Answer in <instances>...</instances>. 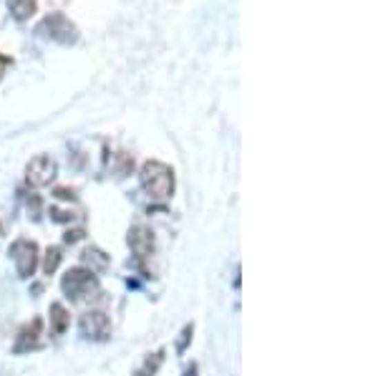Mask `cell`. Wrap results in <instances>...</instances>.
Returning <instances> with one entry per match:
<instances>
[{"label": "cell", "mask_w": 378, "mask_h": 376, "mask_svg": "<svg viewBox=\"0 0 378 376\" xmlns=\"http://www.w3.org/2000/svg\"><path fill=\"white\" fill-rule=\"evenodd\" d=\"M53 195H56L59 199H76V190H68V187H59Z\"/></svg>", "instance_id": "ac0fdd59"}, {"label": "cell", "mask_w": 378, "mask_h": 376, "mask_svg": "<svg viewBox=\"0 0 378 376\" xmlns=\"http://www.w3.org/2000/svg\"><path fill=\"white\" fill-rule=\"evenodd\" d=\"M81 263L86 266V270H91V273H103L106 268H109V255L101 250V248H83L81 250Z\"/></svg>", "instance_id": "9c48e42d"}, {"label": "cell", "mask_w": 378, "mask_h": 376, "mask_svg": "<svg viewBox=\"0 0 378 376\" xmlns=\"http://www.w3.org/2000/svg\"><path fill=\"white\" fill-rule=\"evenodd\" d=\"M161 362H164V351H157V354L146 356L144 366H141V369L137 371V376H154L157 371H159Z\"/></svg>", "instance_id": "7c38bea8"}, {"label": "cell", "mask_w": 378, "mask_h": 376, "mask_svg": "<svg viewBox=\"0 0 378 376\" xmlns=\"http://www.w3.org/2000/svg\"><path fill=\"white\" fill-rule=\"evenodd\" d=\"M192 333H195V326L187 324L182 328V333H179V341H177V351H179V354H184V351H187V344L192 341Z\"/></svg>", "instance_id": "9a60e30c"}, {"label": "cell", "mask_w": 378, "mask_h": 376, "mask_svg": "<svg viewBox=\"0 0 378 376\" xmlns=\"http://www.w3.org/2000/svg\"><path fill=\"white\" fill-rule=\"evenodd\" d=\"M10 63H13V61L8 59V56H0V79H3V74H6V68L10 66Z\"/></svg>", "instance_id": "d6986e66"}, {"label": "cell", "mask_w": 378, "mask_h": 376, "mask_svg": "<svg viewBox=\"0 0 378 376\" xmlns=\"http://www.w3.org/2000/svg\"><path fill=\"white\" fill-rule=\"evenodd\" d=\"M48 316H51V331L56 333V336H63V333L68 331V326H71V316H68L63 303H51Z\"/></svg>", "instance_id": "30bf717a"}, {"label": "cell", "mask_w": 378, "mask_h": 376, "mask_svg": "<svg viewBox=\"0 0 378 376\" xmlns=\"http://www.w3.org/2000/svg\"><path fill=\"white\" fill-rule=\"evenodd\" d=\"M184 376H197V364H192V366L184 371Z\"/></svg>", "instance_id": "ffe728a7"}, {"label": "cell", "mask_w": 378, "mask_h": 376, "mask_svg": "<svg viewBox=\"0 0 378 376\" xmlns=\"http://www.w3.org/2000/svg\"><path fill=\"white\" fill-rule=\"evenodd\" d=\"M139 182H141V190L157 202H164V199L175 195V172H172V167H167L164 162H157V159L141 167Z\"/></svg>", "instance_id": "6da1fadb"}, {"label": "cell", "mask_w": 378, "mask_h": 376, "mask_svg": "<svg viewBox=\"0 0 378 376\" xmlns=\"http://www.w3.org/2000/svg\"><path fill=\"white\" fill-rule=\"evenodd\" d=\"M59 175V164L56 159H51L48 155H41V157H33L26 167V179H28L30 187H46L51 185L53 179Z\"/></svg>", "instance_id": "5b68a950"}, {"label": "cell", "mask_w": 378, "mask_h": 376, "mask_svg": "<svg viewBox=\"0 0 378 376\" xmlns=\"http://www.w3.org/2000/svg\"><path fill=\"white\" fill-rule=\"evenodd\" d=\"M61 290L71 301H86V298L99 295V278H96V273L86 270V268H71L61 278Z\"/></svg>", "instance_id": "7a4b0ae2"}, {"label": "cell", "mask_w": 378, "mask_h": 376, "mask_svg": "<svg viewBox=\"0 0 378 376\" xmlns=\"http://www.w3.org/2000/svg\"><path fill=\"white\" fill-rule=\"evenodd\" d=\"M38 33H43L48 36L51 41H59V43H76V38H79V30L73 26L63 13H51L46 15L41 26H38Z\"/></svg>", "instance_id": "277c9868"}, {"label": "cell", "mask_w": 378, "mask_h": 376, "mask_svg": "<svg viewBox=\"0 0 378 376\" xmlns=\"http://www.w3.org/2000/svg\"><path fill=\"white\" fill-rule=\"evenodd\" d=\"M8 8H10L15 21H28L30 15L36 13L38 0H8Z\"/></svg>", "instance_id": "8fae6325"}, {"label": "cell", "mask_w": 378, "mask_h": 376, "mask_svg": "<svg viewBox=\"0 0 378 376\" xmlns=\"http://www.w3.org/2000/svg\"><path fill=\"white\" fill-rule=\"evenodd\" d=\"M41 333H43V318H33L30 324H26L21 331H18L13 351L15 354H26L30 348H36L38 341H41Z\"/></svg>", "instance_id": "ba28073f"}, {"label": "cell", "mask_w": 378, "mask_h": 376, "mask_svg": "<svg viewBox=\"0 0 378 376\" xmlns=\"http://www.w3.org/2000/svg\"><path fill=\"white\" fill-rule=\"evenodd\" d=\"M76 215L68 212V210H59V207H51V220L53 222H71Z\"/></svg>", "instance_id": "2e32d148"}, {"label": "cell", "mask_w": 378, "mask_h": 376, "mask_svg": "<svg viewBox=\"0 0 378 376\" xmlns=\"http://www.w3.org/2000/svg\"><path fill=\"white\" fill-rule=\"evenodd\" d=\"M10 258H13V266H15V273L21 278H30L36 273L38 268V245L28 237H18L13 245H10Z\"/></svg>", "instance_id": "3957f363"}, {"label": "cell", "mask_w": 378, "mask_h": 376, "mask_svg": "<svg viewBox=\"0 0 378 376\" xmlns=\"http://www.w3.org/2000/svg\"><path fill=\"white\" fill-rule=\"evenodd\" d=\"M61 260H63V255H61L59 248H48V250H46V258H43V273L46 275L56 273L61 266Z\"/></svg>", "instance_id": "4fadbf2b"}, {"label": "cell", "mask_w": 378, "mask_h": 376, "mask_svg": "<svg viewBox=\"0 0 378 376\" xmlns=\"http://www.w3.org/2000/svg\"><path fill=\"white\" fill-rule=\"evenodd\" d=\"M83 235H86V232H83L81 228H76V230H66L63 243H66V245H76L79 240H83Z\"/></svg>", "instance_id": "e0dca14e"}, {"label": "cell", "mask_w": 378, "mask_h": 376, "mask_svg": "<svg viewBox=\"0 0 378 376\" xmlns=\"http://www.w3.org/2000/svg\"><path fill=\"white\" fill-rule=\"evenodd\" d=\"M114 159H117V167H114V172H117V177H126V175H129L131 170H134V159H131L129 155H124V152H119L117 157H114Z\"/></svg>", "instance_id": "5bb4252c"}, {"label": "cell", "mask_w": 378, "mask_h": 376, "mask_svg": "<svg viewBox=\"0 0 378 376\" xmlns=\"http://www.w3.org/2000/svg\"><path fill=\"white\" fill-rule=\"evenodd\" d=\"M131 253L137 255V260H146L149 255H154V232L144 225H134L129 230V237H126Z\"/></svg>", "instance_id": "52a82bcc"}, {"label": "cell", "mask_w": 378, "mask_h": 376, "mask_svg": "<svg viewBox=\"0 0 378 376\" xmlns=\"http://www.w3.org/2000/svg\"><path fill=\"white\" fill-rule=\"evenodd\" d=\"M79 326L81 333L91 341H106L111 336V318L103 310H86Z\"/></svg>", "instance_id": "8992f818"}]
</instances>
